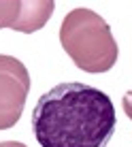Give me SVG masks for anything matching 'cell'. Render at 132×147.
Returning <instances> with one entry per match:
<instances>
[{
  "label": "cell",
  "instance_id": "obj_3",
  "mask_svg": "<svg viewBox=\"0 0 132 147\" xmlns=\"http://www.w3.org/2000/svg\"><path fill=\"white\" fill-rule=\"evenodd\" d=\"M30 92V73L13 55L0 53V130L19 121Z\"/></svg>",
  "mask_w": 132,
  "mask_h": 147
},
{
  "label": "cell",
  "instance_id": "obj_1",
  "mask_svg": "<svg viewBox=\"0 0 132 147\" xmlns=\"http://www.w3.org/2000/svg\"><path fill=\"white\" fill-rule=\"evenodd\" d=\"M30 124L40 147H106L117 113L102 90L66 81L38 98Z\"/></svg>",
  "mask_w": 132,
  "mask_h": 147
},
{
  "label": "cell",
  "instance_id": "obj_5",
  "mask_svg": "<svg viewBox=\"0 0 132 147\" xmlns=\"http://www.w3.org/2000/svg\"><path fill=\"white\" fill-rule=\"evenodd\" d=\"M121 107H124V113L128 115V119H132V90L124 94V100H121Z\"/></svg>",
  "mask_w": 132,
  "mask_h": 147
},
{
  "label": "cell",
  "instance_id": "obj_2",
  "mask_svg": "<svg viewBox=\"0 0 132 147\" xmlns=\"http://www.w3.org/2000/svg\"><path fill=\"white\" fill-rule=\"evenodd\" d=\"M60 43L75 66L85 73H106L115 66L119 55L109 24L90 9H73L64 17Z\"/></svg>",
  "mask_w": 132,
  "mask_h": 147
},
{
  "label": "cell",
  "instance_id": "obj_4",
  "mask_svg": "<svg viewBox=\"0 0 132 147\" xmlns=\"http://www.w3.org/2000/svg\"><path fill=\"white\" fill-rule=\"evenodd\" d=\"M53 0H0V30L11 28L32 34L45 28L53 15Z\"/></svg>",
  "mask_w": 132,
  "mask_h": 147
},
{
  "label": "cell",
  "instance_id": "obj_6",
  "mask_svg": "<svg viewBox=\"0 0 132 147\" xmlns=\"http://www.w3.org/2000/svg\"><path fill=\"white\" fill-rule=\"evenodd\" d=\"M0 147H28V145L19 143V141H4V143H0Z\"/></svg>",
  "mask_w": 132,
  "mask_h": 147
}]
</instances>
